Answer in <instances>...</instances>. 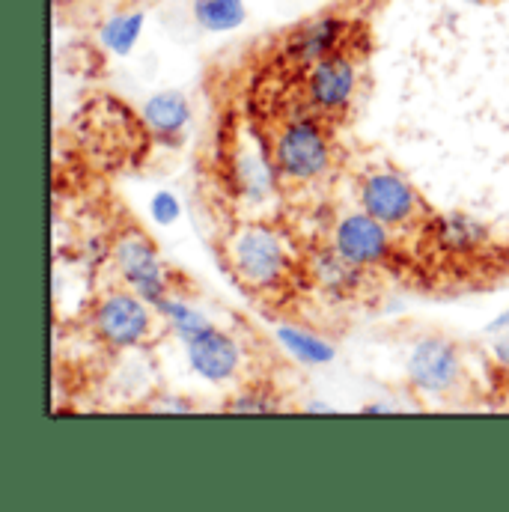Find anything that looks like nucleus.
<instances>
[{"label": "nucleus", "instance_id": "4be33fe9", "mask_svg": "<svg viewBox=\"0 0 509 512\" xmlns=\"http://www.w3.org/2000/svg\"><path fill=\"white\" fill-rule=\"evenodd\" d=\"M367 411H370V414H387V411H390V405H370Z\"/></svg>", "mask_w": 509, "mask_h": 512}, {"label": "nucleus", "instance_id": "f257e3e1", "mask_svg": "<svg viewBox=\"0 0 509 512\" xmlns=\"http://www.w3.org/2000/svg\"><path fill=\"white\" fill-rule=\"evenodd\" d=\"M230 265L233 274L248 286V289H271L283 283L289 274V256L277 233L268 227H245L233 236L230 248Z\"/></svg>", "mask_w": 509, "mask_h": 512}, {"label": "nucleus", "instance_id": "6e6552de", "mask_svg": "<svg viewBox=\"0 0 509 512\" xmlns=\"http://www.w3.org/2000/svg\"><path fill=\"white\" fill-rule=\"evenodd\" d=\"M361 203L364 212L379 218L384 227L405 224L420 209L414 188L396 173H370L361 185Z\"/></svg>", "mask_w": 509, "mask_h": 512}, {"label": "nucleus", "instance_id": "a211bd4d", "mask_svg": "<svg viewBox=\"0 0 509 512\" xmlns=\"http://www.w3.org/2000/svg\"><path fill=\"white\" fill-rule=\"evenodd\" d=\"M152 215H155L158 224H173V221L179 218V203H176V197L167 194V191L155 194V200H152Z\"/></svg>", "mask_w": 509, "mask_h": 512}, {"label": "nucleus", "instance_id": "9d476101", "mask_svg": "<svg viewBox=\"0 0 509 512\" xmlns=\"http://www.w3.org/2000/svg\"><path fill=\"white\" fill-rule=\"evenodd\" d=\"M346 30L349 24L340 15H319L313 21H304L286 39V57L292 63L313 66L316 60L340 51V45L346 42Z\"/></svg>", "mask_w": 509, "mask_h": 512}, {"label": "nucleus", "instance_id": "423d86ee", "mask_svg": "<svg viewBox=\"0 0 509 512\" xmlns=\"http://www.w3.org/2000/svg\"><path fill=\"white\" fill-rule=\"evenodd\" d=\"M355 93V66L343 51L316 60L307 72V99L319 114H337Z\"/></svg>", "mask_w": 509, "mask_h": 512}, {"label": "nucleus", "instance_id": "f3484780", "mask_svg": "<svg viewBox=\"0 0 509 512\" xmlns=\"http://www.w3.org/2000/svg\"><path fill=\"white\" fill-rule=\"evenodd\" d=\"M280 340L286 343V349L292 355H298L304 364H328L334 358V346H328L325 340H319L310 331H298V328H280Z\"/></svg>", "mask_w": 509, "mask_h": 512}, {"label": "nucleus", "instance_id": "f03ea898", "mask_svg": "<svg viewBox=\"0 0 509 512\" xmlns=\"http://www.w3.org/2000/svg\"><path fill=\"white\" fill-rule=\"evenodd\" d=\"M271 161L277 167V176L307 182L328 170L331 146H328V137L322 128L313 120L301 117L277 131V137L271 143Z\"/></svg>", "mask_w": 509, "mask_h": 512}, {"label": "nucleus", "instance_id": "aec40b11", "mask_svg": "<svg viewBox=\"0 0 509 512\" xmlns=\"http://www.w3.org/2000/svg\"><path fill=\"white\" fill-rule=\"evenodd\" d=\"M495 355H498V361H501L504 367H509V337L507 340H501V343L495 346Z\"/></svg>", "mask_w": 509, "mask_h": 512}, {"label": "nucleus", "instance_id": "2eb2a0df", "mask_svg": "<svg viewBox=\"0 0 509 512\" xmlns=\"http://www.w3.org/2000/svg\"><path fill=\"white\" fill-rule=\"evenodd\" d=\"M143 30V12H117L102 24V45L114 54H128Z\"/></svg>", "mask_w": 509, "mask_h": 512}, {"label": "nucleus", "instance_id": "20e7f679", "mask_svg": "<svg viewBox=\"0 0 509 512\" xmlns=\"http://www.w3.org/2000/svg\"><path fill=\"white\" fill-rule=\"evenodd\" d=\"M114 262L123 274L131 292H137L143 301H149L152 307L158 301H164L170 295V277L167 268L161 265V259L155 254L152 242L143 233H126L117 245H114Z\"/></svg>", "mask_w": 509, "mask_h": 512}, {"label": "nucleus", "instance_id": "5701e85b", "mask_svg": "<svg viewBox=\"0 0 509 512\" xmlns=\"http://www.w3.org/2000/svg\"><path fill=\"white\" fill-rule=\"evenodd\" d=\"M477 3H483V0H477Z\"/></svg>", "mask_w": 509, "mask_h": 512}, {"label": "nucleus", "instance_id": "412c9836", "mask_svg": "<svg viewBox=\"0 0 509 512\" xmlns=\"http://www.w3.org/2000/svg\"><path fill=\"white\" fill-rule=\"evenodd\" d=\"M504 328H509V313H504V316H498L492 325H489V331H504Z\"/></svg>", "mask_w": 509, "mask_h": 512}, {"label": "nucleus", "instance_id": "dca6fc26", "mask_svg": "<svg viewBox=\"0 0 509 512\" xmlns=\"http://www.w3.org/2000/svg\"><path fill=\"white\" fill-rule=\"evenodd\" d=\"M155 307H158V313L167 319V325L182 337V343H185V340H191L194 334H200L203 328H209L206 316H203L200 310H194V307H191L188 301H182V298L167 295V298H164V301H158Z\"/></svg>", "mask_w": 509, "mask_h": 512}, {"label": "nucleus", "instance_id": "39448f33", "mask_svg": "<svg viewBox=\"0 0 509 512\" xmlns=\"http://www.w3.org/2000/svg\"><path fill=\"white\" fill-rule=\"evenodd\" d=\"M93 325L108 346L131 349L149 337L152 310L137 292H111L93 313Z\"/></svg>", "mask_w": 509, "mask_h": 512}, {"label": "nucleus", "instance_id": "6ab92c4d", "mask_svg": "<svg viewBox=\"0 0 509 512\" xmlns=\"http://www.w3.org/2000/svg\"><path fill=\"white\" fill-rule=\"evenodd\" d=\"M227 408H230V411H274L277 405L268 402V399L262 396V399H233Z\"/></svg>", "mask_w": 509, "mask_h": 512}, {"label": "nucleus", "instance_id": "9b49d317", "mask_svg": "<svg viewBox=\"0 0 509 512\" xmlns=\"http://www.w3.org/2000/svg\"><path fill=\"white\" fill-rule=\"evenodd\" d=\"M188 114H191L188 99L182 93H176V90L155 93L143 105V120L158 137H176L185 128V123H188Z\"/></svg>", "mask_w": 509, "mask_h": 512}, {"label": "nucleus", "instance_id": "0eeeda50", "mask_svg": "<svg viewBox=\"0 0 509 512\" xmlns=\"http://www.w3.org/2000/svg\"><path fill=\"white\" fill-rule=\"evenodd\" d=\"M185 352L191 361V370L206 379V382H230L239 373L242 364V349L239 343L224 334L221 328L209 325L200 334H194L191 340H185Z\"/></svg>", "mask_w": 509, "mask_h": 512}, {"label": "nucleus", "instance_id": "f8f14e48", "mask_svg": "<svg viewBox=\"0 0 509 512\" xmlns=\"http://www.w3.org/2000/svg\"><path fill=\"white\" fill-rule=\"evenodd\" d=\"M313 277H316V283L325 292L343 298V295H349V292L358 289V283H361V265L343 259L337 251H325V254L316 256V262H313Z\"/></svg>", "mask_w": 509, "mask_h": 512}, {"label": "nucleus", "instance_id": "7ed1b4c3", "mask_svg": "<svg viewBox=\"0 0 509 512\" xmlns=\"http://www.w3.org/2000/svg\"><path fill=\"white\" fill-rule=\"evenodd\" d=\"M462 355L459 349L444 337H423L414 343L408 355V382L420 393L447 396L462 382Z\"/></svg>", "mask_w": 509, "mask_h": 512}, {"label": "nucleus", "instance_id": "4468645a", "mask_svg": "<svg viewBox=\"0 0 509 512\" xmlns=\"http://www.w3.org/2000/svg\"><path fill=\"white\" fill-rule=\"evenodd\" d=\"M194 18L212 33L233 30L245 21V0H194Z\"/></svg>", "mask_w": 509, "mask_h": 512}, {"label": "nucleus", "instance_id": "1a4fd4ad", "mask_svg": "<svg viewBox=\"0 0 509 512\" xmlns=\"http://www.w3.org/2000/svg\"><path fill=\"white\" fill-rule=\"evenodd\" d=\"M334 251L355 262V265H373L387 256L390 251V239H387V227L379 218H373L370 212H355L346 215L337 230H334Z\"/></svg>", "mask_w": 509, "mask_h": 512}, {"label": "nucleus", "instance_id": "ddd939ff", "mask_svg": "<svg viewBox=\"0 0 509 512\" xmlns=\"http://www.w3.org/2000/svg\"><path fill=\"white\" fill-rule=\"evenodd\" d=\"M486 236H489L486 227L468 215H444L435 221V239L444 251H456V254L477 251L486 242Z\"/></svg>", "mask_w": 509, "mask_h": 512}]
</instances>
